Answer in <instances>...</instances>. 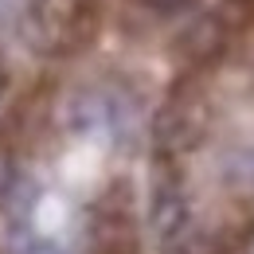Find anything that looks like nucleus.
I'll return each instance as SVG.
<instances>
[{"mask_svg":"<svg viewBox=\"0 0 254 254\" xmlns=\"http://www.w3.org/2000/svg\"><path fill=\"white\" fill-rule=\"evenodd\" d=\"M153 12H160V16H176V12H188L191 4H199V0H145Z\"/></svg>","mask_w":254,"mask_h":254,"instance_id":"nucleus-7","label":"nucleus"},{"mask_svg":"<svg viewBox=\"0 0 254 254\" xmlns=\"http://www.w3.org/2000/svg\"><path fill=\"white\" fill-rule=\"evenodd\" d=\"M223 47H227V24H223V16H203V20H195L188 32H184V51H188L191 59H199V63H207V59H215Z\"/></svg>","mask_w":254,"mask_h":254,"instance_id":"nucleus-3","label":"nucleus"},{"mask_svg":"<svg viewBox=\"0 0 254 254\" xmlns=\"http://www.w3.org/2000/svg\"><path fill=\"white\" fill-rule=\"evenodd\" d=\"M149 223H153V235H157L164 247H184L191 235H195V223H191V199L184 191V180L164 172L153 184L149 195Z\"/></svg>","mask_w":254,"mask_h":254,"instance_id":"nucleus-1","label":"nucleus"},{"mask_svg":"<svg viewBox=\"0 0 254 254\" xmlns=\"http://www.w3.org/2000/svg\"><path fill=\"white\" fill-rule=\"evenodd\" d=\"M16 184H20V176H16V160L0 149V199H4V195H12Z\"/></svg>","mask_w":254,"mask_h":254,"instance_id":"nucleus-6","label":"nucleus"},{"mask_svg":"<svg viewBox=\"0 0 254 254\" xmlns=\"http://www.w3.org/2000/svg\"><path fill=\"white\" fill-rule=\"evenodd\" d=\"M203 129H207V110L195 98H176L157 114V141L172 153L195 149L203 141Z\"/></svg>","mask_w":254,"mask_h":254,"instance_id":"nucleus-2","label":"nucleus"},{"mask_svg":"<svg viewBox=\"0 0 254 254\" xmlns=\"http://www.w3.org/2000/svg\"><path fill=\"white\" fill-rule=\"evenodd\" d=\"M20 254H74L66 243H59L55 235H39V231H24V239H20Z\"/></svg>","mask_w":254,"mask_h":254,"instance_id":"nucleus-4","label":"nucleus"},{"mask_svg":"<svg viewBox=\"0 0 254 254\" xmlns=\"http://www.w3.org/2000/svg\"><path fill=\"white\" fill-rule=\"evenodd\" d=\"M223 24H251L254 20V0H223Z\"/></svg>","mask_w":254,"mask_h":254,"instance_id":"nucleus-5","label":"nucleus"}]
</instances>
